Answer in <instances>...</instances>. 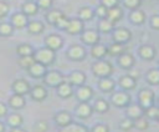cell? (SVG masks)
<instances>
[{
	"label": "cell",
	"instance_id": "obj_4",
	"mask_svg": "<svg viewBox=\"0 0 159 132\" xmlns=\"http://www.w3.org/2000/svg\"><path fill=\"white\" fill-rule=\"evenodd\" d=\"M132 98L129 96V93L127 91H116V92H112V96H111V103L118 108H125L129 103H130Z\"/></svg>",
	"mask_w": 159,
	"mask_h": 132
},
{
	"label": "cell",
	"instance_id": "obj_39",
	"mask_svg": "<svg viewBox=\"0 0 159 132\" xmlns=\"http://www.w3.org/2000/svg\"><path fill=\"white\" fill-rule=\"evenodd\" d=\"M145 80L149 85H159V67L150 68L149 71H147Z\"/></svg>",
	"mask_w": 159,
	"mask_h": 132
},
{
	"label": "cell",
	"instance_id": "obj_34",
	"mask_svg": "<svg viewBox=\"0 0 159 132\" xmlns=\"http://www.w3.org/2000/svg\"><path fill=\"white\" fill-rule=\"evenodd\" d=\"M108 50V55L113 56V57H118L122 54L125 52V46L123 44H118V42H112L109 46H107Z\"/></svg>",
	"mask_w": 159,
	"mask_h": 132
},
{
	"label": "cell",
	"instance_id": "obj_11",
	"mask_svg": "<svg viewBox=\"0 0 159 132\" xmlns=\"http://www.w3.org/2000/svg\"><path fill=\"white\" fill-rule=\"evenodd\" d=\"M83 30H84V22L78 17H73L68 20V24L65 31L70 35H81Z\"/></svg>",
	"mask_w": 159,
	"mask_h": 132
},
{
	"label": "cell",
	"instance_id": "obj_31",
	"mask_svg": "<svg viewBox=\"0 0 159 132\" xmlns=\"http://www.w3.org/2000/svg\"><path fill=\"white\" fill-rule=\"evenodd\" d=\"M6 125L11 128V127H20L22 126L24 123V117L17 113V112H14V113H10V115H6Z\"/></svg>",
	"mask_w": 159,
	"mask_h": 132
},
{
	"label": "cell",
	"instance_id": "obj_3",
	"mask_svg": "<svg viewBox=\"0 0 159 132\" xmlns=\"http://www.w3.org/2000/svg\"><path fill=\"white\" fill-rule=\"evenodd\" d=\"M154 102H155V93L152 88L145 87V88H142L139 91V93H138V105L143 110L153 106Z\"/></svg>",
	"mask_w": 159,
	"mask_h": 132
},
{
	"label": "cell",
	"instance_id": "obj_12",
	"mask_svg": "<svg viewBox=\"0 0 159 132\" xmlns=\"http://www.w3.org/2000/svg\"><path fill=\"white\" fill-rule=\"evenodd\" d=\"M75 95H76V98L80 102H88L93 97V88L91 86L82 85V86H78L76 88Z\"/></svg>",
	"mask_w": 159,
	"mask_h": 132
},
{
	"label": "cell",
	"instance_id": "obj_46",
	"mask_svg": "<svg viewBox=\"0 0 159 132\" xmlns=\"http://www.w3.org/2000/svg\"><path fill=\"white\" fill-rule=\"evenodd\" d=\"M119 128L122 131H130L133 128V120H130L128 117H124L123 120L119 121Z\"/></svg>",
	"mask_w": 159,
	"mask_h": 132
},
{
	"label": "cell",
	"instance_id": "obj_7",
	"mask_svg": "<svg viewBox=\"0 0 159 132\" xmlns=\"http://www.w3.org/2000/svg\"><path fill=\"white\" fill-rule=\"evenodd\" d=\"M112 40L113 42L125 45L132 40V32L127 27H114L112 31Z\"/></svg>",
	"mask_w": 159,
	"mask_h": 132
},
{
	"label": "cell",
	"instance_id": "obj_48",
	"mask_svg": "<svg viewBox=\"0 0 159 132\" xmlns=\"http://www.w3.org/2000/svg\"><path fill=\"white\" fill-rule=\"evenodd\" d=\"M9 11H10V5L5 0H0V19L7 16Z\"/></svg>",
	"mask_w": 159,
	"mask_h": 132
},
{
	"label": "cell",
	"instance_id": "obj_53",
	"mask_svg": "<svg viewBox=\"0 0 159 132\" xmlns=\"http://www.w3.org/2000/svg\"><path fill=\"white\" fill-rule=\"evenodd\" d=\"M150 25L154 30H159V15H153L150 19Z\"/></svg>",
	"mask_w": 159,
	"mask_h": 132
},
{
	"label": "cell",
	"instance_id": "obj_6",
	"mask_svg": "<svg viewBox=\"0 0 159 132\" xmlns=\"http://www.w3.org/2000/svg\"><path fill=\"white\" fill-rule=\"evenodd\" d=\"M67 57L71 60V61H83L86 59V55H87V51L84 49V46L82 45H78V44H75V45H71L66 52Z\"/></svg>",
	"mask_w": 159,
	"mask_h": 132
},
{
	"label": "cell",
	"instance_id": "obj_29",
	"mask_svg": "<svg viewBox=\"0 0 159 132\" xmlns=\"http://www.w3.org/2000/svg\"><path fill=\"white\" fill-rule=\"evenodd\" d=\"M26 29H27V32L29 34H32V35H39V34H42L43 30H45V24L40 20H31L27 22L26 25Z\"/></svg>",
	"mask_w": 159,
	"mask_h": 132
},
{
	"label": "cell",
	"instance_id": "obj_15",
	"mask_svg": "<svg viewBox=\"0 0 159 132\" xmlns=\"http://www.w3.org/2000/svg\"><path fill=\"white\" fill-rule=\"evenodd\" d=\"M117 64L122 67V68H124V70H132L133 67H134V64H135V59H134V56L130 54V52H124V54H122L120 56H118L117 57Z\"/></svg>",
	"mask_w": 159,
	"mask_h": 132
},
{
	"label": "cell",
	"instance_id": "obj_5",
	"mask_svg": "<svg viewBox=\"0 0 159 132\" xmlns=\"http://www.w3.org/2000/svg\"><path fill=\"white\" fill-rule=\"evenodd\" d=\"M45 86H50V87H57L61 82L65 81V76L62 75V72L57 71V70H47V72L45 73V76L42 77Z\"/></svg>",
	"mask_w": 159,
	"mask_h": 132
},
{
	"label": "cell",
	"instance_id": "obj_21",
	"mask_svg": "<svg viewBox=\"0 0 159 132\" xmlns=\"http://www.w3.org/2000/svg\"><path fill=\"white\" fill-rule=\"evenodd\" d=\"M98 88L104 93H112L116 88V81L111 76L98 78Z\"/></svg>",
	"mask_w": 159,
	"mask_h": 132
},
{
	"label": "cell",
	"instance_id": "obj_26",
	"mask_svg": "<svg viewBox=\"0 0 159 132\" xmlns=\"http://www.w3.org/2000/svg\"><path fill=\"white\" fill-rule=\"evenodd\" d=\"M56 91H57V95L61 98H68V97H71L73 95V86L65 80L63 82H61L56 87Z\"/></svg>",
	"mask_w": 159,
	"mask_h": 132
},
{
	"label": "cell",
	"instance_id": "obj_17",
	"mask_svg": "<svg viewBox=\"0 0 159 132\" xmlns=\"http://www.w3.org/2000/svg\"><path fill=\"white\" fill-rule=\"evenodd\" d=\"M53 121H55V123L61 128V127H65V126L70 125L73 120H72V115H71L68 111L62 110V111H58V112L55 113Z\"/></svg>",
	"mask_w": 159,
	"mask_h": 132
},
{
	"label": "cell",
	"instance_id": "obj_41",
	"mask_svg": "<svg viewBox=\"0 0 159 132\" xmlns=\"http://www.w3.org/2000/svg\"><path fill=\"white\" fill-rule=\"evenodd\" d=\"M133 127H135L139 131H145L149 127V120L143 115V116H140L133 121Z\"/></svg>",
	"mask_w": 159,
	"mask_h": 132
},
{
	"label": "cell",
	"instance_id": "obj_37",
	"mask_svg": "<svg viewBox=\"0 0 159 132\" xmlns=\"http://www.w3.org/2000/svg\"><path fill=\"white\" fill-rule=\"evenodd\" d=\"M94 16V12H93V9H91L89 6H82L80 10H78V19L82 20L83 22L84 21H91Z\"/></svg>",
	"mask_w": 159,
	"mask_h": 132
},
{
	"label": "cell",
	"instance_id": "obj_36",
	"mask_svg": "<svg viewBox=\"0 0 159 132\" xmlns=\"http://www.w3.org/2000/svg\"><path fill=\"white\" fill-rule=\"evenodd\" d=\"M109 107H111L109 102L107 100H104V98H97L96 102H94V105L92 106L93 111H96L98 113H106V112H108L109 111Z\"/></svg>",
	"mask_w": 159,
	"mask_h": 132
},
{
	"label": "cell",
	"instance_id": "obj_47",
	"mask_svg": "<svg viewBox=\"0 0 159 132\" xmlns=\"http://www.w3.org/2000/svg\"><path fill=\"white\" fill-rule=\"evenodd\" d=\"M36 1V4H37V6H39V9H41V10H50V9H52V4H53V0H35Z\"/></svg>",
	"mask_w": 159,
	"mask_h": 132
},
{
	"label": "cell",
	"instance_id": "obj_19",
	"mask_svg": "<svg viewBox=\"0 0 159 132\" xmlns=\"http://www.w3.org/2000/svg\"><path fill=\"white\" fill-rule=\"evenodd\" d=\"M86 80H87V76L83 71H80V70H76V71H72L70 75H68V78H67V82L71 83L72 86H82L86 83Z\"/></svg>",
	"mask_w": 159,
	"mask_h": 132
},
{
	"label": "cell",
	"instance_id": "obj_59",
	"mask_svg": "<svg viewBox=\"0 0 159 132\" xmlns=\"http://www.w3.org/2000/svg\"><path fill=\"white\" fill-rule=\"evenodd\" d=\"M29 1H35V0H29Z\"/></svg>",
	"mask_w": 159,
	"mask_h": 132
},
{
	"label": "cell",
	"instance_id": "obj_8",
	"mask_svg": "<svg viewBox=\"0 0 159 132\" xmlns=\"http://www.w3.org/2000/svg\"><path fill=\"white\" fill-rule=\"evenodd\" d=\"M80 36H81V41L84 45H88V46H93V45H96V44H98L101 41L99 32L97 30H92V29L83 30Z\"/></svg>",
	"mask_w": 159,
	"mask_h": 132
},
{
	"label": "cell",
	"instance_id": "obj_50",
	"mask_svg": "<svg viewBox=\"0 0 159 132\" xmlns=\"http://www.w3.org/2000/svg\"><path fill=\"white\" fill-rule=\"evenodd\" d=\"M35 130H36V132H47L48 131V123L43 120H40L36 122Z\"/></svg>",
	"mask_w": 159,
	"mask_h": 132
},
{
	"label": "cell",
	"instance_id": "obj_30",
	"mask_svg": "<svg viewBox=\"0 0 159 132\" xmlns=\"http://www.w3.org/2000/svg\"><path fill=\"white\" fill-rule=\"evenodd\" d=\"M39 6L36 4V1H29L26 0L22 5H21V12L25 14L27 17L29 16H32V15H36L39 12Z\"/></svg>",
	"mask_w": 159,
	"mask_h": 132
},
{
	"label": "cell",
	"instance_id": "obj_23",
	"mask_svg": "<svg viewBox=\"0 0 159 132\" xmlns=\"http://www.w3.org/2000/svg\"><path fill=\"white\" fill-rule=\"evenodd\" d=\"M7 106H9L10 108L15 110V111H17V110H22V108L26 106V100H25L24 96L14 93L12 96L9 97V100H7Z\"/></svg>",
	"mask_w": 159,
	"mask_h": 132
},
{
	"label": "cell",
	"instance_id": "obj_33",
	"mask_svg": "<svg viewBox=\"0 0 159 132\" xmlns=\"http://www.w3.org/2000/svg\"><path fill=\"white\" fill-rule=\"evenodd\" d=\"M58 132H89V130L82 125V123H76V122H71L70 125L65 126V127H61L58 130Z\"/></svg>",
	"mask_w": 159,
	"mask_h": 132
},
{
	"label": "cell",
	"instance_id": "obj_44",
	"mask_svg": "<svg viewBox=\"0 0 159 132\" xmlns=\"http://www.w3.org/2000/svg\"><path fill=\"white\" fill-rule=\"evenodd\" d=\"M122 4H123V6H125L130 11L134 9H139L142 0H122Z\"/></svg>",
	"mask_w": 159,
	"mask_h": 132
},
{
	"label": "cell",
	"instance_id": "obj_16",
	"mask_svg": "<svg viewBox=\"0 0 159 132\" xmlns=\"http://www.w3.org/2000/svg\"><path fill=\"white\" fill-rule=\"evenodd\" d=\"M118 85H119V87H120L123 91L129 92V91H132V90H134V88L137 87V78H134V77L130 76L129 73H128V75H123V76L119 77Z\"/></svg>",
	"mask_w": 159,
	"mask_h": 132
},
{
	"label": "cell",
	"instance_id": "obj_55",
	"mask_svg": "<svg viewBox=\"0 0 159 132\" xmlns=\"http://www.w3.org/2000/svg\"><path fill=\"white\" fill-rule=\"evenodd\" d=\"M9 132H27V131L20 126V127H11Z\"/></svg>",
	"mask_w": 159,
	"mask_h": 132
},
{
	"label": "cell",
	"instance_id": "obj_61",
	"mask_svg": "<svg viewBox=\"0 0 159 132\" xmlns=\"http://www.w3.org/2000/svg\"><path fill=\"white\" fill-rule=\"evenodd\" d=\"M5 1H6V0H5Z\"/></svg>",
	"mask_w": 159,
	"mask_h": 132
},
{
	"label": "cell",
	"instance_id": "obj_35",
	"mask_svg": "<svg viewBox=\"0 0 159 132\" xmlns=\"http://www.w3.org/2000/svg\"><path fill=\"white\" fill-rule=\"evenodd\" d=\"M62 15H63V12L61 10H58V9H50V10H47V12L45 15V19H46L47 24L55 25Z\"/></svg>",
	"mask_w": 159,
	"mask_h": 132
},
{
	"label": "cell",
	"instance_id": "obj_2",
	"mask_svg": "<svg viewBox=\"0 0 159 132\" xmlns=\"http://www.w3.org/2000/svg\"><path fill=\"white\" fill-rule=\"evenodd\" d=\"M92 73L98 78L108 77L113 73V65L104 59L96 60V62L92 65Z\"/></svg>",
	"mask_w": 159,
	"mask_h": 132
},
{
	"label": "cell",
	"instance_id": "obj_58",
	"mask_svg": "<svg viewBox=\"0 0 159 132\" xmlns=\"http://www.w3.org/2000/svg\"><path fill=\"white\" fill-rule=\"evenodd\" d=\"M158 107H159V98H158Z\"/></svg>",
	"mask_w": 159,
	"mask_h": 132
},
{
	"label": "cell",
	"instance_id": "obj_18",
	"mask_svg": "<svg viewBox=\"0 0 159 132\" xmlns=\"http://www.w3.org/2000/svg\"><path fill=\"white\" fill-rule=\"evenodd\" d=\"M138 55L140 56V59H143L145 61H152L157 55V50L153 45L145 44V45H142L138 47Z\"/></svg>",
	"mask_w": 159,
	"mask_h": 132
},
{
	"label": "cell",
	"instance_id": "obj_28",
	"mask_svg": "<svg viewBox=\"0 0 159 132\" xmlns=\"http://www.w3.org/2000/svg\"><path fill=\"white\" fill-rule=\"evenodd\" d=\"M92 112H93V108L88 102H80L78 106L76 107V115L80 118H88L91 117Z\"/></svg>",
	"mask_w": 159,
	"mask_h": 132
},
{
	"label": "cell",
	"instance_id": "obj_45",
	"mask_svg": "<svg viewBox=\"0 0 159 132\" xmlns=\"http://www.w3.org/2000/svg\"><path fill=\"white\" fill-rule=\"evenodd\" d=\"M68 20H70V17L68 16H66L65 14L58 19V21L53 25L56 29H58V30H62V31H65L66 30V27H67V24H68Z\"/></svg>",
	"mask_w": 159,
	"mask_h": 132
},
{
	"label": "cell",
	"instance_id": "obj_10",
	"mask_svg": "<svg viewBox=\"0 0 159 132\" xmlns=\"http://www.w3.org/2000/svg\"><path fill=\"white\" fill-rule=\"evenodd\" d=\"M30 88H31V85L27 80L25 78H16L12 85H11V90L16 95H21V96H25L30 92Z\"/></svg>",
	"mask_w": 159,
	"mask_h": 132
},
{
	"label": "cell",
	"instance_id": "obj_14",
	"mask_svg": "<svg viewBox=\"0 0 159 132\" xmlns=\"http://www.w3.org/2000/svg\"><path fill=\"white\" fill-rule=\"evenodd\" d=\"M30 96L34 101L36 102H41L43 100L47 98V88L43 85H34L30 88Z\"/></svg>",
	"mask_w": 159,
	"mask_h": 132
},
{
	"label": "cell",
	"instance_id": "obj_9",
	"mask_svg": "<svg viewBox=\"0 0 159 132\" xmlns=\"http://www.w3.org/2000/svg\"><path fill=\"white\" fill-rule=\"evenodd\" d=\"M45 46L52 51H58L63 46V39L58 34H50L45 37Z\"/></svg>",
	"mask_w": 159,
	"mask_h": 132
},
{
	"label": "cell",
	"instance_id": "obj_43",
	"mask_svg": "<svg viewBox=\"0 0 159 132\" xmlns=\"http://www.w3.org/2000/svg\"><path fill=\"white\" fill-rule=\"evenodd\" d=\"M34 62H35L34 56H20V57H19V60H17L19 66H21V67H22V68H25V70H27V68H29Z\"/></svg>",
	"mask_w": 159,
	"mask_h": 132
},
{
	"label": "cell",
	"instance_id": "obj_60",
	"mask_svg": "<svg viewBox=\"0 0 159 132\" xmlns=\"http://www.w3.org/2000/svg\"><path fill=\"white\" fill-rule=\"evenodd\" d=\"M158 65H159V62H158Z\"/></svg>",
	"mask_w": 159,
	"mask_h": 132
},
{
	"label": "cell",
	"instance_id": "obj_13",
	"mask_svg": "<svg viewBox=\"0 0 159 132\" xmlns=\"http://www.w3.org/2000/svg\"><path fill=\"white\" fill-rule=\"evenodd\" d=\"M9 22L14 26V29L21 30V29H25V27H26V25H27V22H29V17H27L25 14H22L21 11L14 12V14L10 16V21H9Z\"/></svg>",
	"mask_w": 159,
	"mask_h": 132
},
{
	"label": "cell",
	"instance_id": "obj_27",
	"mask_svg": "<svg viewBox=\"0 0 159 132\" xmlns=\"http://www.w3.org/2000/svg\"><path fill=\"white\" fill-rule=\"evenodd\" d=\"M106 17H107L109 21H112L113 24H116L117 21H120L122 17H123V9H122L119 5H117V6H114V7H111V9H107V15H106Z\"/></svg>",
	"mask_w": 159,
	"mask_h": 132
},
{
	"label": "cell",
	"instance_id": "obj_24",
	"mask_svg": "<svg viewBox=\"0 0 159 132\" xmlns=\"http://www.w3.org/2000/svg\"><path fill=\"white\" fill-rule=\"evenodd\" d=\"M144 113V110L138 105V103H129L127 107H125V116L130 120H137L138 117L143 116Z\"/></svg>",
	"mask_w": 159,
	"mask_h": 132
},
{
	"label": "cell",
	"instance_id": "obj_52",
	"mask_svg": "<svg viewBox=\"0 0 159 132\" xmlns=\"http://www.w3.org/2000/svg\"><path fill=\"white\" fill-rule=\"evenodd\" d=\"M101 5H103L107 9H111L119 5V0H101Z\"/></svg>",
	"mask_w": 159,
	"mask_h": 132
},
{
	"label": "cell",
	"instance_id": "obj_32",
	"mask_svg": "<svg viewBox=\"0 0 159 132\" xmlns=\"http://www.w3.org/2000/svg\"><path fill=\"white\" fill-rule=\"evenodd\" d=\"M97 31L99 34H109L113 31L114 29V24L112 21H109L107 17H103V19H99L98 21V25H97Z\"/></svg>",
	"mask_w": 159,
	"mask_h": 132
},
{
	"label": "cell",
	"instance_id": "obj_20",
	"mask_svg": "<svg viewBox=\"0 0 159 132\" xmlns=\"http://www.w3.org/2000/svg\"><path fill=\"white\" fill-rule=\"evenodd\" d=\"M26 71L32 78H42L45 76V73L47 72V66H43V65L35 61Z\"/></svg>",
	"mask_w": 159,
	"mask_h": 132
},
{
	"label": "cell",
	"instance_id": "obj_22",
	"mask_svg": "<svg viewBox=\"0 0 159 132\" xmlns=\"http://www.w3.org/2000/svg\"><path fill=\"white\" fill-rule=\"evenodd\" d=\"M129 21L134 25H143L147 20V15L145 12L139 7V9H134L129 11V16H128Z\"/></svg>",
	"mask_w": 159,
	"mask_h": 132
},
{
	"label": "cell",
	"instance_id": "obj_40",
	"mask_svg": "<svg viewBox=\"0 0 159 132\" xmlns=\"http://www.w3.org/2000/svg\"><path fill=\"white\" fill-rule=\"evenodd\" d=\"M14 26L10 24V22H7V21H1L0 22V36L1 37H9V36H11L12 35V32H14Z\"/></svg>",
	"mask_w": 159,
	"mask_h": 132
},
{
	"label": "cell",
	"instance_id": "obj_51",
	"mask_svg": "<svg viewBox=\"0 0 159 132\" xmlns=\"http://www.w3.org/2000/svg\"><path fill=\"white\" fill-rule=\"evenodd\" d=\"M89 132H109V127L106 123H96Z\"/></svg>",
	"mask_w": 159,
	"mask_h": 132
},
{
	"label": "cell",
	"instance_id": "obj_49",
	"mask_svg": "<svg viewBox=\"0 0 159 132\" xmlns=\"http://www.w3.org/2000/svg\"><path fill=\"white\" fill-rule=\"evenodd\" d=\"M93 12H94V16H97L98 19H103V17H106V15H107V7H104L103 5H98L94 10H93Z\"/></svg>",
	"mask_w": 159,
	"mask_h": 132
},
{
	"label": "cell",
	"instance_id": "obj_38",
	"mask_svg": "<svg viewBox=\"0 0 159 132\" xmlns=\"http://www.w3.org/2000/svg\"><path fill=\"white\" fill-rule=\"evenodd\" d=\"M16 54L20 56H32L34 55V51L35 49L30 45V44H20L16 46Z\"/></svg>",
	"mask_w": 159,
	"mask_h": 132
},
{
	"label": "cell",
	"instance_id": "obj_54",
	"mask_svg": "<svg viewBox=\"0 0 159 132\" xmlns=\"http://www.w3.org/2000/svg\"><path fill=\"white\" fill-rule=\"evenodd\" d=\"M7 115V105H5L4 102H0V118L5 117Z\"/></svg>",
	"mask_w": 159,
	"mask_h": 132
},
{
	"label": "cell",
	"instance_id": "obj_42",
	"mask_svg": "<svg viewBox=\"0 0 159 132\" xmlns=\"http://www.w3.org/2000/svg\"><path fill=\"white\" fill-rule=\"evenodd\" d=\"M158 111H159V107L158 106H155V105H153V106H150V107H148V108H145L144 110V116L150 121H157V116H158Z\"/></svg>",
	"mask_w": 159,
	"mask_h": 132
},
{
	"label": "cell",
	"instance_id": "obj_56",
	"mask_svg": "<svg viewBox=\"0 0 159 132\" xmlns=\"http://www.w3.org/2000/svg\"><path fill=\"white\" fill-rule=\"evenodd\" d=\"M0 132H6V126L4 122L0 121Z\"/></svg>",
	"mask_w": 159,
	"mask_h": 132
},
{
	"label": "cell",
	"instance_id": "obj_1",
	"mask_svg": "<svg viewBox=\"0 0 159 132\" xmlns=\"http://www.w3.org/2000/svg\"><path fill=\"white\" fill-rule=\"evenodd\" d=\"M32 56H34V59H35L36 62H39V64H41L43 66H50L56 60V52L52 51V50H50L46 46L35 50Z\"/></svg>",
	"mask_w": 159,
	"mask_h": 132
},
{
	"label": "cell",
	"instance_id": "obj_25",
	"mask_svg": "<svg viewBox=\"0 0 159 132\" xmlns=\"http://www.w3.org/2000/svg\"><path fill=\"white\" fill-rule=\"evenodd\" d=\"M108 55V50H107V46L98 42L93 46H91V56L96 60H102L104 59L106 56Z\"/></svg>",
	"mask_w": 159,
	"mask_h": 132
},
{
	"label": "cell",
	"instance_id": "obj_57",
	"mask_svg": "<svg viewBox=\"0 0 159 132\" xmlns=\"http://www.w3.org/2000/svg\"><path fill=\"white\" fill-rule=\"evenodd\" d=\"M157 121L159 122V111H158V116H157Z\"/></svg>",
	"mask_w": 159,
	"mask_h": 132
}]
</instances>
